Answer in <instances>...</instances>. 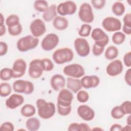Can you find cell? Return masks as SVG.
Instances as JSON below:
<instances>
[{
  "instance_id": "6da1fadb",
  "label": "cell",
  "mask_w": 131,
  "mask_h": 131,
  "mask_svg": "<svg viewBox=\"0 0 131 131\" xmlns=\"http://www.w3.org/2000/svg\"><path fill=\"white\" fill-rule=\"evenodd\" d=\"M36 105L37 108V114L41 119H49L52 118L56 112L54 103L47 102L43 99H38L36 101Z\"/></svg>"
},
{
  "instance_id": "7a4b0ae2",
  "label": "cell",
  "mask_w": 131,
  "mask_h": 131,
  "mask_svg": "<svg viewBox=\"0 0 131 131\" xmlns=\"http://www.w3.org/2000/svg\"><path fill=\"white\" fill-rule=\"evenodd\" d=\"M74 56L73 51L71 48L64 47L56 50L52 54V59L55 63L62 64L71 61Z\"/></svg>"
},
{
  "instance_id": "3957f363",
  "label": "cell",
  "mask_w": 131,
  "mask_h": 131,
  "mask_svg": "<svg viewBox=\"0 0 131 131\" xmlns=\"http://www.w3.org/2000/svg\"><path fill=\"white\" fill-rule=\"evenodd\" d=\"M38 38L32 35H28L19 38L16 43L17 50L21 52H26L35 49L38 45Z\"/></svg>"
},
{
  "instance_id": "277c9868",
  "label": "cell",
  "mask_w": 131,
  "mask_h": 131,
  "mask_svg": "<svg viewBox=\"0 0 131 131\" xmlns=\"http://www.w3.org/2000/svg\"><path fill=\"white\" fill-rule=\"evenodd\" d=\"M12 88L16 93L26 95L31 94L34 90V84L32 82L23 79L15 81L13 83Z\"/></svg>"
},
{
  "instance_id": "5b68a950",
  "label": "cell",
  "mask_w": 131,
  "mask_h": 131,
  "mask_svg": "<svg viewBox=\"0 0 131 131\" xmlns=\"http://www.w3.org/2000/svg\"><path fill=\"white\" fill-rule=\"evenodd\" d=\"M78 16L80 20L85 24L91 23L94 19V14L91 5L88 3H82L79 9Z\"/></svg>"
},
{
  "instance_id": "8992f818",
  "label": "cell",
  "mask_w": 131,
  "mask_h": 131,
  "mask_svg": "<svg viewBox=\"0 0 131 131\" xmlns=\"http://www.w3.org/2000/svg\"><path fill=\"white\" fill-rule=\"evenodd\" d=\"M63 73L70 77L79 78L85 74L83 67L78 63H72L65 66L63 69Z\"/></svg>"
},
{
  "instance_id": "52a82bcc",
  "label": "cell",
  "mask_w": 131,
  "mask_h": 131,
  "mask_svg": "<svg viewBox=\"0 0 131 131\" xmlns=\"http://www.w3.org/2000/svg\"><path fill=\"white\" fill-rule=\"evenodd\" d=\"M74 46L77 54L80 57H84L90 52V46L87 40L83 37H78L74 41Z\"/></svg>"
},
{
  "instance_id": "ba28073f",
  "label": "cell",
  "mask_w": 131,
  "mask_h": 131,
  "mask_svg": "<svg viewBox=\"0 0 131 131\" xmlns=\"http://www.w3.org/2000/svg\"><path fill=\"white\" fill-rule=\"evenodd\" d=\"M76 10L77 5L74 2L72 1H67L61 3L57 6V12L61 16L73 15Z\"/></svg>"
},
{
  "instance_id": "9c48e42d",
  "label": "cell",
  "mask_w": 131,
  "mask_h": 131,
  "mask_svg": "<svg viewBox=\"0 0 131 131\" xmlns=\"http://www.w3.org/2000/svg\"><path fill=\"white\" fill-rule=\"evenodd\" d=\"M102 27L107 32H115L119 31L122 28V23L117 18L108 16L104 18L102 21Z\"/></svg>"
},
{
  "instance_id": "30bf717a",
  "label": "cell",
  "mask_w": 131,
  "mask_h": 131,
  "mask_svg": "<svg viewBox=\"0 0 131 131\" xmlns=\"http://www.w3.org/2000/svg\"><path fill=\"white\" fill-rule=\"evenodd\" d=\"M44 71L42 60L40 59H34L29 63L28 73L32 79H37L41 76Z\"/></svg>"
},
{
  "instance_id": "8fae6325",
  "label": "cell",
  "mask_w": 131,
  "mask_h": 131,
  "mask_svg": "<svg viewBox=\"0 0 131 131\" xmlns=\"http://www.w3.org/2000/svg\"><path fill=\"white\" fill-rule=\"evenodd\" d=\"M59 42L58 36L53 33L48 34L41 42V47L45 51H50L55 49Z\"/></svg>"
},
{
  "instance_id": "7c38bea8",
  "label": "cell",
  "mask_w": 131,
  "mask_h": 131,
  "mask_svg": "<svg viewBox=\"0 0 131 131\" xmlns=\"http://www.w3.org/2000/svg\"><path fill=\"white\" fill-rule=\"evenodd\" d=\"M91 36L95 41V43L104 48L109 42L108 35L99 28H96L93 29L91 33Z\"/></svg>"
},
{
  "instance_id": "4fadbf2b",
  "label": "cell",
  "mask_w": 131,
  "mask_h": 131,
  "mask_svg": "<svg viewBox=\"0 0 131 131\" xmlns=\"http://www.w3.org/2000/svg\"><path fill=\"white\" fill-rule=\"evenodd\" d=\"M30 30L33 36L38 38L46 33L47 29L44 21L40 18H36L30 24Z\"/></svg>"
},
{
  "instance_id": "5bb4252c",
  "label": "cell",
  "mask_w": 131,
  "mask_h": 131,
  "mask_svg": "<svg viewBox=\"0 0 131 131\" xmlns=\"http://www.w3.org/2000/svg\"><path fill=\"white\" fill-rule=\"evenodd\" d=\"M74 99L73 93L69 89H62L59 91L57 99V105L61 106H71Z\"/></svg>"
},
{
  "instance_id": "9a60e30c",
  "label": "cell",
  "mask_w": 131,
  "mask_h": 131,
  "mask_svg": "<svg viewBox=\"0 0 131 131\" xmlns=\"http://www.w3.org/2000/svg\"><path fill=\"white\" fill-rule=\"evenodd\" d=\"M123 66L120 59H115L110 62L106 68V72L108 75L115 77L120 75L123 71Z\"/></svg>"
},
{
  "instance_id": "2e32d148",
  "label": "cell",
  "mask_w": 131,
  "mask_h": 131,
  "mask_svg": "<svg viewBox=\"0 0 131 131\" xmlns=\"http://www.w3.org/2000/svg\"><path fill=\"white\" fill-rule=\"evenodd\" d=\"M27 63L22 58H18L13 62L12 70L13 73V78H18L23 77L27 69Z\"/></svg>"
},
{
  "instance_id": "e0dca14e",
  "label": "cell",
  "mask_w": 131,
  "mask_h": 131,
  "mask_svg": "<svg viewBox=\"0 0 131 131\" xmlns=\"http://www.w3.org/2000/svg\"><path fill=\"white\" fill-rule=\"evenodd\" d=\"M78 116L83 120L90 121L92 120L95 116V113L93 108L88 105H80L77 108Z\"/></svg>"
},
{
  "instance_id": "ac0fdd59",
  "label": "cell",
  "mask_w": 131,
  "mask_h": 131,
  "mask_svg": "<svg viewBox=\"0 0 131 131\" xmlns=\"http://www.w3.org/2000/svg\"><path fill=\"white\" fill-rule=\"evenodd\" d=\"M82 87L86 89L96 88L100 83V78L96 75L83 76L80 79Z\"/></svg>"
},
{
  "instance_id": "d6986e66",
  "label": "cell",
  "mask_w": 131,
  "mask_h": 131,
  "mask_svg": "<svg viewBox=\"0 0 131 131\" xmlns=\"http://www.w3.org/2000/svg\"><path fill=\"white\" fill-rule=\"evenodd\" d=\"M24 101V97L21 95L14 93L6 99L5 104L8 108L14 110L21 105Z\"/></svg>"
},
{
  "instance_id": "ffe728a7",
  "label": "cell",
  "mask_w": 131,
  "mask_h": 131,
  "mask_svg": "<svg viewBox=\"0 0 131 131\" xmlns=\"http://www.w3.org/2000/svg\"><path fill=\"white\" fill-rule=\"evenodd\" d=\"M50 85L52 89L56 91H59L66 85V79L60 74H56L52 76L50 79Z\"/></svg>"
},
{
  "instance_id": "44dd1931",
  "label": "cell",
  "mask_w": 131,
  "mask_h": 131,
  "mask_svg": "<svg viewBox=\"0 0 131 131\" xmlns=\"http://www.w3.org/2000/svg\"><path fill=\"white\" fill-rule=\"evenodd\" d=\"M53 26L57 30L63 31L68 28L69 21L65 17L58 15L53 19Z\"/></svg>"
},
{
  "instance_id": "7402d4cb",
  "label": "cell",
  "mask_w": 131,
  "mask_h": 131,
  "mask_svg": "<svg viewBox=\"0 0 131 131\" xmlns=\"http://www.w3.org/2000/svg\"><path fill=\"white\" fill-rule=\"evenodd\" d=\"M67 87L72 93H77L82 88L80 79L70 77H68L67 79Z\"/></svg>"
},
{
  "instance_id": "603a6c76",
  "label": "cell",
  "mask_w": 131,
  "mask_h": 131,
  "mask_svg": "<svg viewBox=\"0 0 131 131\" xmlns=\"http://www.w3.org/2000/svg\"><path fill=\"white\" fill-rule=\"evenodd\" d=\"M57 6L55 4L50 5L48 9L42 14V18L46 22H50L57 16Z\"/></svg>"
},
{
  "instance_id": "cb8c5ba5",
  "label": "cell",
  "mask_w": 131,
  "mask_h": 131,
  "mask_svg": "<svg viewBox=\"0 0 131 131\" xmlns=\"http://www.w3.org/2000/svg\"><path fill=\"white\" fill-rule=\"evenodd\" d=\"M26 127L30 131H36L40 127V121L36 117H30L26 122Z\"/></svg>"
},
{
  "instance_id": "d4e9b609",
  "label": "cell",
  "mask_w": 131,
  "mask_h": 131,
  "mask_svg": "<svg viewBox=\"0 0 131 131\" xmlns=\"http://www.w3.org/2000/svg\"><path fill=\"white\" fill-rule=\"evenodd\" d=\"M36 108L31 104L24 105L20 110V113L25 117L30 118L34 116L36 113Z\"/></svg>"
},
{
  "instance_id": "484cf974",
  "label": "cell",
  "mask_w": 131,
  "mask_h": 131,
  "mask_svg": "<svg viewBox=\"0 0 131 131\" xmlns=\"http://www.w3.org/2000/svg\"><path fill=\"white\" fill-rule=\"evenodd\" d=\"M119 54L118 48L114 46H108L104 52V57L107 60H114L117 57Z\"/></svg>"
},
{
  "instance_id": "4316f807",
  "label": "cell",
  "mask_w": 131,
  "mask_h": 131,
  "mask_svg": "<svg viewBox=\"0 0 131 131\" xmlns=\"http://www.w3.org/2000/svg\"><path fill=\"white\" fill-rule=\"evenodd\" d=\"M112 11L114 14L117 16H122L125 11V7L120 1L115 2L112 6Z\"/></svg>"
},
{
  "instance_id": "83f0119b",
  "label": "cell",
  "mask_w": 131,
  "mask_h": 131,
  "mask_svg": "<svg viewBox=\"0 0 131 131\" xmlns=\"http://www.w3.org/2000/svg\"><path fill=\"white\" fill-rule=\"evenodd\" d=\"M33 6L35 10L43 13H44L49 7L47 1L44 0L35 1L34 3Z\"/></svg>"
},
{
  "instance_id": "f1b7e54d",
  "label": "cell",
  "mask_w": 131,
  "mask_h": 131,
  "mask_svg": "<svg viewBox=\"0 0 131 131\" xmlns=\"http://www.w3.org/2000/svg\"><path fill=\"white\" fill-rule=\"evenodd\" d=\"M126 36L123 32L120 31L115 32L112 35V40L113 42L116 45L122 44L125 40Z\"/></svg>"
},
{
  "instance_id": "f546056e",
  "label": "cell",
  "mask_w": 131,
  "mask_h": 131,
  "mask_svg": "<svg viewBox=\"0 0 131 131\" xmlns=\"http://www.w3.org/2000/svg\"><path fill=\"white\" fill-rule=\"evenodd\" d=\"M6 26L9 27H11L20 24V19L19 16L15 14H12L7 16L5 20Z\"/></svg>"
},
{
  "instance_id": "4dcf8cb0",
  "label": "cell",
  "mask_w": 131,
  "mask_h": 131,
  "mask_svg": "<svg viewBox=\"0 0 131 131\" xmlns=\"http://www.w3.org/2000/svg\"><path fill=\"white\" fill-rule=\"evenodd\" d=\"M0 78L3 81H8L13 78V73L12 69L8 68H3L1 70Z\"/></svg>"
},
{
  "instance_id": "1f68e13d",
  "label": "cell",
  "mask_w": 131,
  "mask_h": 131,
  "mask_svg": "<svg viewBox=\"0 0 131 131\" xmlns=\"http://www.w3.org/2000/svg\"><path fill=\"white\" fill-rule=\"evenodd\" d=\"M12 92L11 85L8 82H2L0 84V96L2 97L8 96Z\"/></svg>"
},
{
  "instance_id": "d6a6232c",
  "label": "cell",
  "mask_w": 131,
  "mask_h": 131,
  "mask_svg": "<svg viewBox=\"0 0 131 131\" xmlns=\"http://www.w3.org/2000/svg\"><path fill=\"white\" fill-rule=\"evenodd\" d=\"M92 26L88 24H82L78 31V34L82 37H88L91 33Z\"/></svg>"
},
{
  "instance_id": "836d02e7",
  "label": "cell",
  "mask_w": 131,
  "mask_h": 131,
  "mask_svg": "<svg viewBox=\"0 0 131 131\" xmlns=\"http://www.w3.org/2000/svg\"><path fill=\"white\" fill-rule=\"evenodd\" d=\"M9 34L12 36H16L20 35L23 31V27L21 24H19L16 26L8 28Z\"/></svg>"
},
{
  "instance_id": "e575fe53",
  "label": "cell",
  "mask_w": 131,
  "mask_h": 131,
  "mask_svg": "<svg viewBox=\"0 0 131 131\" xmlns=\"http://www.w3.org/2000/svg\"><path fill=\"white\" fill-rule=\"evenodd\" d=\"M111 115L114 119H120L123 118L125 115L122 112L120 106H116L114 107L111 112Z\"/></svg>"
},
{
  "instance_id": "d590c367",
  "label": "cell",
  "mask_w": 131,
  "mask_h": 131,
  "mask_svg": "<svg viewBox=\"0 0 131 131\" xmlns=\"http://www.w3.org/2000/svg\"><path fill=\"white\" fill-rule=\"evenodd\" d=\"M89 94L84 90H80L77 93V100L80 103H85L87 102L89 100Z\"/></svg>"
},
{
  "instance_id": "8d00e7d4",
  "label": "cell",
  "mask_w": 131,
  "mask_h": 131,
  "mask_svg": "<svg viewBox=\"0 0 131 131\" xmlns=\"http://www.w3.org/2000/svg\"><path fill=\"white\" fill-rule=\"evenodd\" d=\"M41 60L44 71L49 72L53 70L54 68V65L53 62L50 59L48 58H44L41 59Z\"/></svg>"
},
{
  "instance_id": "74e56055",
  "label": "cell",
  "mask_w": 131,
  "mask_h": 131,
  "mask_svg": "<svg viewBox=\"0 0 131 131\" xmlns=\"http://www.w3.org/2000/svg\"><path fill=\"white\" fill-rule=\"evenodd\" d=\"M57 107L58 113L61 116H66L69 115L72 111V106H65L57 105Z\"/></svg>"
},
{
  "instance_id": "f35d334b",
  "label": "cell",
  "mask_w": 131,
  "mask_h": 131,
  "mask_svg": "<svg viewBox=\"0 0 131 131\" xmlns=\"http://www.w3.org/2000/svg\"><path fill=\"white\" fill-rule=\"evenodd\" d=\"M120 106V107L123 112L125 115H129L131 113V102L129 100H126L122 102Z\"/></svg>"
},
{
  "instance_id": "ab89813d",
  "label": "cell",
  "mask_w": 131,
  "mask_h": 131,
  "mask_svg": "<svg viewBox=\"0 0 131 131\" xmlns=\"http://www.w3.org/2000/svg\"><path fill=\"white\" fill-rule=\"evenodd\" d=\"M91 4L93 8L96 10H101L105 5V0H92Z\"/></svg>"
},
{
  "instance_id": "60d3db41",
  "label": "cell",
  "mask_w": 131,
  "mask_h": 131,
  "mask_svg": "<svg viewBox=\"0 0 131 131\" xmlns=\"http://www.w3.org/2000/svg\"><path fill=\"white\" fill-rule=\"evenodd\" d=\"M104 51V47L99 46L96 43H94L92 47V53L95 56L101 55Z\"/></svg>"
},
{
  "instance_id": "b9f144b4",
  "label": "cell",
  "mask_w": 131,
  "mask_h": 131,
  "mask_svg": "<svg viewBox=\"0 0 131 131\" xmlns=\"http://www.w3.org/2000/svg\"><path fill=\"white\" fill-rule=\"evenodd\" d=\"M0 129L4 131H13L14 130V126L11 122L7 121L1 125Z\"/></svg>"
},
{
  "instance_id": "7bdbcfd3",
  "label": "cell",
  "mask_w": 131,
  "mask_h": 131,
  "mask_svg": "<svg viewBox=\"0 0 131 131\" xmlns=\"http://www.w3.org/2000/svg\"><path fill=\"white\" fill-rule=\"evenodd\" d=\"M69 131H82V123L74 122L71 123L68 128Z\"/></svg>"
},
{
  "instance_id": "ee69618b",
  "label": "cell",
  "mask_w": 131,
  "mask_h": 131,
  "mask_svg": "<svg viewBox=\"0 0 131 131\" xmlns=\"http://www.w3.org/2000/svg\"><path fill=\"white\" fill-rule=\"evenodd\" d=\"M123 62L124 65L130 68L131 67V51L126 52L123 56Z\"/></svg>"
},
{
  "instance_id": "f6af8a7d",
  "label": "cell",
  "mask_w": 131,
  "mask_h": 131,
  "mask_svg": "<svg viewBox=\"0 0 131 131\" xmlns=\"http://www.w3.org/2000/svg\"><path fill=\"white\" fill-rule=\"evenodd\" d=\"M8 50V47L6 42L4 41L0 42V56H3L5 55Z\"/></svg>"
},
{
  "instance_id": "bcb514c9",
  "label": "cell",
  "mask_w": 131,
  "mask_h": 131,
  "mask_svg": "<svg viewBox=\"0 0 131 131\" xmlns=\"http://www.w3.org/2000/svg\"><path fill=\"white\" fill-rule=\"evenodd\" d=\"M124 80L128 85H131V69L129 68L125 72L124 75Z\"/></svg>"
},
{
  "instance_id": "7dc6e473",
  "label": "cell",
  "mask_w": 131,
  "mask_h": 131,
  "mask_svg": "<svg viewBox=\"0 0 131 131\" xmlns=\"http://www.w3.org/2000/svg\"><path fill=\"white\" fill-rule=\"evenodd\" d=\"M124 25L131 27V14L130 13L125 14L123 18Z\"/></svg>"
},
{
  "instance_id": "c3c4849f",
  "label": "cell",
  "mask_w": 131,
  "mask_h": 131,
  "mask_svg": "<svg viewBox=\"0 0 131 131\" xmlns=\"http://www.w3.org/2000/svg\"><path fill=\"white\" fill-rule=\"evenodd\" d=\"M122 127V126L121 124L115 123V124H113L111 126L110 130H111V131H116V130L120 131L121 130Z\"/></svg>"
},
{
  "instance_id": "681fc988",
  "label": "cell",
  "mask_w": 131,
  "mask_h": 131,
  "mask_svg": "<svg viewBox=\"0 0 131 131\" xmlns=\"http://www.w3.org/2000/svg\"><path fill=\"white\" fill-rule=\"evenodd\" d=\"M122 31L123 33L124 34L126 35H130L131 34V27L130 26H127L124 25L122 27Z\"/></svg>"
},
{
  "instance_id": "f907efd6",
  "label": "cell",
  "mask_w": 131,
  "mask_h": 131,
  "mask_svg": "<svg viewBox=\"0 0 131 131\" xmlns=\"http://www.w3.org/2000/svg\"><path fill=\"white\" fill-rule=\"evenodd\" d=\"M6 28L5 25L0 26V36H3L6 34Z\"/></svg>"
},
{
  "instance_id": "816d5d0a",
  "label": "cell",
  "mask_w": 131,
  "mask_h": 131,
  "mask_svg": "<svg viewBox=\"0 0 131 131\" xmlns=\"http://www.w3.org/2000/svg\"><path fill=\"white\" fill-rule=\"evenodd\" d=\"M131 130V125H129L127 124L126 125L122 127L121 131H122V130Z\"/></svg>"
},
{
  "instance_id": "f5cc1de1",
  "label": "cell",
  "mask_w": 131,
  "mask_h": 131,
  "mask_svg": "<svg viewBox=\"0 0 131 131\" xmlns=\"http://www.w3.org/2000/svg\"><path fill=\"white\" fill-rule=\"evenodd\" d=\"M0 19H1V22H0V26L4 25V21H5V18L4 17L3 15V14L1 13L0 14Z\"/></svg>"
},
{
  "instance_id": "db71d44e",
  "label": "cell",
  "mask_w": 131,
  "mask_h": 131,
  "mask_svg": "<svg viewBox=\"0 0 131 131\" xmlns=\"http://www.w3.org/2000/svg\"><path fill=\"white\" fill-rule=\"evenodd\" d=\"M126 123H127V125H131V116H130V114L128 115V117H127Z\"/></svg>"
},
{
  "instance_id": "11a10c76",
  "label": "cell",
  "mask_w": 131,
  "mask_h": 131,
  "mask_svg": "<svg viewBox=\"0 0 131 131\" xmlns=\"http://www.w3.org/2000/svg\"><path fill=\"white\" fill-rule=\"evenodd\" d=\"M92 130H102L103 129L102 128H98V127H95V128H93L92 129H91Z\"/></svg>"
}]
</instances>
